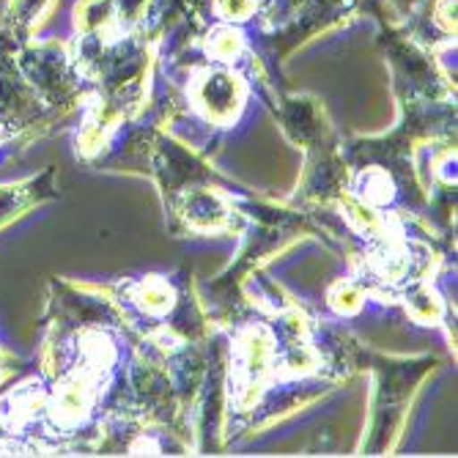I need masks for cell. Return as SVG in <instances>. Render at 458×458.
I'll list each match as a JSON object with an SVG mask.
<instances>
[{"label":"cell","instance_id":"3957f363","mask_svg":"<svg viewBox=\"0 0 458 458\" xmlns=\"http://www.w3.org/2000/svg\"><path fill=\"white\" fill-rule=\"evenodd\" d=\"M25 187H12L9 192H6V203H0V223H6L12 215H17V209L20 206H28L33 198H30V192H22Z\"/></svg>","mask_w":458,"mask_h":458},{"label":"cell","instance_id":"277c9868","mask_svg":"<svg viewBox=\"0 0 458 458\" xmlns=\"http://www.w3.org/2000/svg\"><path fill=\"white\" fill-rule=\"evenodd\" d=\"M217 6L228 20H244V17H250L256 4L253 0H217Z\"/></svg>","mask_w":458,"mask_h":458},{"label":"cell","instance_id":"7a4b0ae2","mask_svg":"<svg viewBox=\"0 0 458 458\" xmlns=\"http://www.w3.org/2000/svg\"><path fill=\"white\" fill-rule=\"evenodd\" d=\"M239 50H242V38H239V33H233V30H223V33H217L215 41H212V53H215L217 58H223V61L233 58Z\"/></svg>","mask_w":458,"mask_h":458},{"label":"cell","instance_id":"6da1fadb","mask_svg":"<svg viewBox=\"0 0 458 458\" xmlns=\"http://www.w3.org/2000/svg\"><path fill=\"white\" fill-rule=\"evenodd\" d=\"M200 102L209 107L212 115H223L231 113L236 105V82L228 74H217L209 77L203 82V91H200Z\"/></svg>","mask_w":458,"mask_h":458}]
</instances>
